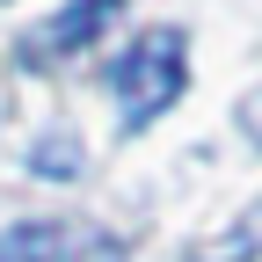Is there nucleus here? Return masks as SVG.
<instances>
[{"label": "nucleus", "mask_w": 262, "mask_h": 262, "mask_svg": "<svg viewBox=\"0 0 262 262\" xmlns=\"http://www.w3.org/2000/svg\"><path fill=\"white\" fill-rule=\"evenodd\" d=\"M29 168L37 175H80V146L66 139V131H44V139L29 146Z\"/></svg>", "instance_id": "obj_4"}, {"label": "nucleus", "mask_w": 262, "mask_h": 262, "mask_svg": "<svg viewBox=\"0 0 262 262\" xmlns=\"http://www.w3.org/2000/svg\"><path fill=\"white\" fill-rule=\"evenodd\" d=\"M182 58H189V37H182L175 22H160V29H139V44L110 66V95H117V110H124V131L153 124L182 95V80H189Z\"/></svg>", "instance_id": "obj_1"}, {"label": "nucleus", "mask_w": 262, "mask_h": 262, "mask_svg": "<svg viewBox=\"0 0 262 262\" xmlns=\"http://www.w3.org/2000/svg\"><path fill=\"white\" fill-rule=\"evenodd\" d=\"M241 117H248V131L262 139V95H248V102H241Z\"/></svg>", "instance_id": "obj_5"}, {"label": "nucleus", "mask_w": 262, "mask_h": 262, "mask_svg": "<svg viewBox=\"0 0 262 262\" xmlns=\"http://www.w3.org/2000/svg\"><path fill=\"white\" fill-rule=\"evenodd\" d=\"M117 15H124V0H66L58 15H44V22L22 37V66H58V58L88 51Z\"/></svg>", "instance_id": "obj_2"}, {"label": "nucleus", "mask_w": 262, "mask_h": 262, "mask_svg": "<svg viewBox=\"0 0 262 262\" xmlns=\"http://www.w3.org/2000/svg\"><path fill=\"white\" fill-rule=\"evenodd\" d=\"M66 248H73V226H58V219L0 233V262H66Z\"/></svg>", "instance_id": "obj_3"}]
</instances>
